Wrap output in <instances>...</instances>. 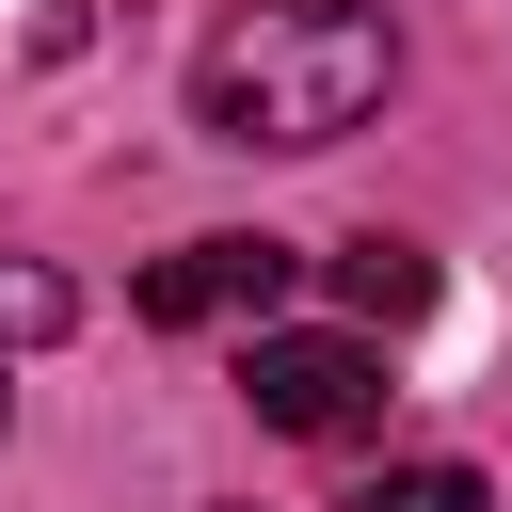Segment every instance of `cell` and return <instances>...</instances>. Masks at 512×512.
Instances as JSON below:
<instances>
[{"label": "cell", "instance_id": "5", "mask_svg": "<svg viewBox=\"0 0 512 512\" xmlns=\"http://www.w3.org/2000/svg\"><path fill=\"white\" fill-rule=\"evenodd\" d=\"M64 320H80V288H64V272H32V256H0V352H48Z\"/></svg>", "mask_w": 512, "mask_h": 512}, {"label": "cell", "instance_id": "2", "mask_svg": "<svg viewBox=\"0 0 512 512\" xmlns=\"http://www.w3.org/2000/svg\"><path fill=\"white\" fill-rule=\"evenodd\" d=\"M288 272H304V256H288L272 224H208V240H176V256L128 272V320H144V336H208V320H256V336H272Z\"/></svg>", "mask_w": 512, "mask_h": 512}, {"label": "cell", "instance_id": "1", "mask_svg": "<svg viewBox=\"0 0 512 512\" xmlns=\"http://www.w3.org/2000/svg\"><path fill=\"white\" fill-rule=\"evenodd\" d=\"M400 32L384 0H224V32L192 48V128L240 160H320L384 112Z\"/></svg>", "mask_w": 512, "mask_h": 512}, {"label": "cell", "instance_id": "3", "mask_svg": "<svg viewBox=\"0 0 512 512\" xmlns=\"http://www.w3.org/2000/svg\"><path fill=\"white\" fill-rule=\"evenodd\" d=\"M240 400H256V432L352 448V432H384V352L368 336H240Z\"/></svg>", "mask_w": 512, "mask_h": 512}, {"label": "cell", "instance_id": "4", "mask_svg": "<svg viewBox=\"0 0 512 512\" xmlns=\"http://www.w3.org/2000/svg\"><path fill=\"white\" fill-rule=\"evenodd\" d=\"M336 304H352V320H416V304H432V256H416V240H384V224H368V240H352V256H336Z\"/></svg>", "mask_w": 512, "mask_h": 512}, {"label": "cell", "instance_id": "6", "mask_svg": "<svg viewBox=\"0 0 512 512\" xmlns=\"http://www.w3.org/2000/svg\"><path fill=\"white\" fill-rule=\"evenodd\" d=\"M352 512H496V496H480V464H384Z\"/></svg>", "mask_w": 512, "mask_h": 512}]
</instances>
